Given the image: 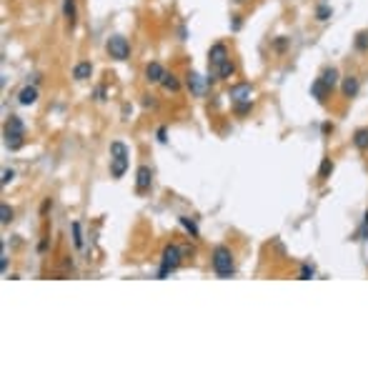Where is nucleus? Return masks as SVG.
<instances>
[{"label":"nucleus","mask_w":368,"mask_h":368,"mask_svg":"<svg viewBox=\"0 0 368 368\" xmlns=\"http://www.w3.org/2000/svg\"><path fill=\"white\" fill-rule=\"evenodd\" d=\"M223 60H228V48L223 45V43H216V45H211V50H208V65L216 70Z\"/></svg>","instance_id":"6"},{"label":"nucleus","mask_w":368,"mask_h":368,"mask_svg":"<svg viewBox=\"0 0 368 368\" xmlns=\"http://www.w3.org/2000/svg\"><path fill=\"white\" fill-rule=\"evenodd\" d=\"M0 271L8 273V256H5V253H3V258H0Z\"/></svg>","instance_id":"32"},{"label":"nucleus","mask_w":368,"mask_h":368,"mask_svg":"<svg viewBox=\"0 0 368 368\" xmlns=\"http://www.w3.org/2000/svg\"><path fill=\"white\" fill-rule=\"evenodd\" d=\"M10 221H13V208H10L8 203H3V206H0V223L8 226Z\"/></svg>","instance_id":"22"},{"label":"nucleus","mask_w":368,"mask_h":368,"mask_svg":"<svg viewBox=\"0 0 368 368\" xmlns=\"http://www.w3.org/2000/svg\"><path fill=\"white\" fill-rule=\"evenodd\" d=\"M160 85H163V90H168V93H178V90H180V80H178L173 73H165V78L160 80Z\"/></svg>","instance_id":"17"},{"label":"nucleus","mask_w":368,"mask_h":368,"mask_svg":"<svg viewBox=\"0 0 368 368\" xmlns=\"http://www.w3.org/2000/svg\"><path fill=\"white\" fill-rule=\"evenodd\" d=\"M228 95H231V100H233V103H243V100H251L253 88H251L248 83H236V85H231Z\"/></svg>","instance_id":"7"},{"label":"nucleus","mask_w":368,"mask_h":368,"mask_svg":"<svg viewBox=\"0 0 368 368\" xmlns=\"http://www.w3.org/2000/svg\"><path fill=\"white\" fill-rule=\"evenodd\" d=\"M331 15H333V10H331L328 5H318V8H316V20H328Z\"/></svg>","instance_id":"25"},{"label":"nucleus","mask_w":368,"mask_h":368,"mask_svg":"<svg viewBox=\"0 0 368 368\" xmlns=\"http://www.w3.org/2000/svg\"><path fill=\"white\" fill-rule=\"evenodd\" d=\"M186 83H188V88H191L196 95H203V85H201V75H198V73H188V80H186Z\"/></svg>","instance_id":"20"},{"label":"nucleus","mask_w":368,"mask_h":368,"mask_svg":"<svg viewBox=\"0 0 368 368\" xmlns=\"http://www.w3.org/2000/svg\"><path fill=\"white\" fill-rule=\"evenodd\" d=\"M353 145L358 150H368V128H358L353 133Z\"/></svg>","instance_id":"16"},{"label":"nucleus","mask_w":368,"mask_h":368,"mask_svg":"<svg viewBox=\"0 0 368 368\" xmlns=\"http://www.w3.org/2000/svg\"><path fill=\"white\" fill-rule=\"evenodd\" d=\"M313 276H316V268H313L311 263H303V266H301L298 278H301V281H308V278H313Z\"/></svg>","instance_id":"24"},{"label":"nucleus","mask_w":368,"mask_h":368,"mask_svg":"<svg viewBox=\"0 0 368 368\" xmlns=\"http://www.w3.org/2000/svg\"><path fill=\"white\" fill-rule=\"evenodd\" d=\"M90 75H93V65H90L88 60H80V63L73 68V78H75V80H88Z\"/></svg>","instance_id":"14"},{"label":"nucleus","mask_w":368,"mask_h":368,"mask_svg":"<svg viewBox=\"0 0 368 368\" xmlns=\"http://www.w3.org/2000/svg\"><path fill=\"white\" fill-rule=\"evenodd\" d=\"M273 48H276L278 53H283V50L288 48V38H276V40H273Z\"/></svg>","instance_id":"29"},{"label":"nucleus","mask_w":368,"mask_h":368,"mask_svg":"<svg viewBox=\"0 0 368 368\" xmlns=\"http://www.w3.org/2000/svg\"><path fill=\"white\" fill-rule=\"evenodd\" d=\"M73 243H75V248H83V233H80V223L78 221L73 223Z\"/></svg>","instance_id":"26"},{"label":"nucleus","mask_w":368,"mask_h":368,"mask_svg":"<svg viewBox=\"0 0 368 368\" xmlns=\"http://www.w3.org/2000/svg\"><path fill=\"white\" fill-rule=\"evenodd\" d=\"M23 143H25V125L18 115H10V120L5 123V145L10 150H18L23 148Z\"/></svg>","instance_id":"2"},{"label":"nucleus","mask_w":368,"mask_h":368,"mask_svg":"<svg viewBox=\"0 0 368 368\" xmlns=\"http://www.w3.org/2000/svg\"><path fill=\"white\" fill-rule=\"evenodd\" d=\"M233 73H236V65H233V63H231V58H228V60H223V63H221V65L211 73V75H213V78H221V80H228Z\"/></svg>","instance_id":"13"},{"label":"nucleus","mask_w":368,"mask_h":368,"mask_svg":"<svg viewBox=\"0 0 368 368\" xmlns=\"http://www.w3.org/2000/svg\"><path fill=\"white\" fill-rule=\"evenodd\" d=\"M110 158H128V145L123 140H113L110 143Z\"/></svg>","instance_id":"19"},{"label":"nucleus","mask_w":368,"mask_h":368,"mask_svg":"<svg viewBox=\"0 0 368 368\" xmlns=\"http://www.w3.org/2000/svg\"><path fill=\"white\" fill-rule=\"evenodd\" d=\"M180 226H183V228H186V231H188L191 236H198V228H196V223H193V221H188L186 216H183V218H180Z\"/></svg>","instance_id":"28"},{"label":"nucleus","mask_w":368,"mask_h":368,"mask_svg":"<svg viewBox=\"0 0 368 368\" xmlns=\"http://www.w3.org/2000/svg\"><path fill=\"white\" fill-rule=\"evenodd\" d=\"M38 100V88L35 85H25L20 93H18V103L20 105H33Z\"/></svg>","instance_id":"12"},{"label":"nucleus","mask_w":368,"mask_h":368,"mask_svg":"<svg viewBox=\"0 0 368 368\" xmlns=\"http://www.w3.org/2000/svg\"><path fill=\"white\" fill-rule=\"evenodd\" d=\"M356 50H361V53L368 50V30H363V33L356 35Z\"/></svg>","instance_id":"23"},{"label":"nucleus","mask_w":368,"mask_h":368,"mask_svg":"<svg viewBox=\"0 0 368 368\" xmlns=\"http://www.w3.org/2000/svg\"><path fill=\"white\" fill-rule=\"evenodd\" d=\"M165 78V68L160 63H148L145 65V80L148 83H160Z\"/></svg>","instance_id":"9"},{"label":"nucleus","mask_w":368,"mask_h":368,"mask_svg":"<svg viewBox=\"0 0 368 368\" xmlns=\"http://www.w3.org/2000/svg\"><path fill=\"white\" fill-rule=\"evenodd\" d=\"M63 18H65L68 28L73 30V28H75V20H78V10H75V0H63Z\"/></svg>","instance_id":"11"},{"label":"nucleus","mask_w":368,"mask_h":368,"mask_svg":"<svg viewBox=\"0 0 368 368\" xmlns=\"http://www.w3.org/2000/svg\"><path fill=\"white\" fill-rule=\"evenodd\" d=\"M125 168H128V158H110V175L113 178H123Z\"/></svg>","instance_id":"15"},{"label":"nucleus","mask_w":368,"mask_h":368,"mask_svg":"<svg viewBox=\"0 0 368 368\" xmlns=\"http://www.w3.org/2000/svg\"><path fill=\"white\" fill-rule=\"evenodd\" d=\"M211 263H213V271H216L218 278H231L233 271H236V266H233V253H231V248H226V246H216V248H213Z\"/></svg>","instance_id":"1"},{"label":"nucleus","mask_w":368,"mask_h":368,"mask_svg":"<svg viewBox=\"0 0 368 368\" xmlns=\"http://www.w3.org/2000/svg\"><path fill=\"white\" fill-rule=\"evenodd\" d=\"M358 90H361V80H358L356 75L343 78V83H341V93H343V98H356Z\"/></svg>","instance_id":"8"},{"label":"nucleus","mask_w":368,"mask_h":368,"mask_svg":"<svg viewBox=\"0 0 368 368\" xmlns=\"http://www.w3.org/2000/svg\"><path fill=\"white\" fill-rule=\"evenodd\" d=\"M368 238V211H366V216H363V226H361V241H366Z\"/></svg>","instance_id":"30"},{"label":"nucleus","mask_w":368,"mask_h":368,"mask_svg":"<svg viewBox=\"0 0 368 368\" xmlns=\"http://www.w3.org/2000/svg\"><path fill=\"white\" fill-rule=\"evenodd\" d=\"M331 173H333V160L331 158H323L321 160V168H318V178L326 180V178H331Z\"/></svg>","instance_id":"21"},{"label":"nucleus","mask_w":368,"mask_h":368,"mask_svg":"<svg viewBox=\"0 0 368 368\" xmlns=\"http://www.w3.org/2000/svg\"><path fill=\"white\" fill-rule=\"evenodd\" d=\"M180 258H183V251H180L178 246H165V248H163V256H160L158 278H168V276L180 266Z\"/></svg>","instance_id":"3"},{"label":"nucleus","mask_w":368,"mask_h":368,"mask_svg":"<svg viewBox=\"0 0 368 368\" xmlns=\"http://www.w3.org/2000/svg\"><path fill=\"white\" fill-rule=\"evenodd\" d=\"M158 140H160V143L168 140V138H165V128H158Z\"/></svg>","instance_id":"33"},{"label":"nucleus","mask_w":368,"mask_h":368,"mask_svg":"<svg viewBox=\"0 0 368 368\" xmlns=\"http://www.w3.org/2000/svg\"><path fill=\"white\" fill-rule=\"evenodd\" d=\"M13 178H15V173H13L10 168H5V170H3V186H8V183H10Z\"/></svg>","instance_id":"31"},{"label":"nucleus","mask_w":368,"mask_h":368,"mask_svg":"<svg viewBox=\"0 0 368 368\" xmlns=\"http://www.w3.org/2000/svg\"><path fill=\"white\" fill-rule=\"evenodd\" d=\"M331 93H333V90H331V88H328L321 78H318V80H313V85H311V95H313L318 103H326V98H331Z\"/></svg>","instance_id":"10"},{"label":"nucleus","mask_w":368,"mask_h":368,"mask_svg":"<svg viewBox=\"0 0 368 368\" xmlns=\"http://www.w3.org/2000/svg\"><path fill=\"white\" fill-rule=\"evenodd\" d=\"M105 50H108V55L115 58V60H128V55H130V43H128V38H123V35H110L108 43H105Z\"/></svg>","instance_id":"4"},{"label":"nucleus","mask_w":368,"mask_h":368,"mask_svg":"<svg viewBox=\"0 0 368 368\" xmlns=\"http://www.w3.org/2000/svg\"><path fill=\"white\" fill-rule=\"evenodd\" d=\"M150 183H153V170H150L148 165H140V168L135 170V191H138V193L150 191Z\"/></svg>","instance_id":"5"},{"label":"nucleus","mask_w":368,"mask_h":368,"mask_svg":"<svg viewBox=\"0 0 368 368\" xmlns=\"http://www.w3.org/2000/svg\"><path fill=\"white\" fill-rule=\"evenodd\" d=\"M321 80H323V83L333 90V88L338 85V70H336V68H326V70L321 73Z\"/></svg>","instance_id":"18"},{"label":"nucleus","mask_w":368,"mask_h":368,"mask_svg":"<svg viewBox=\"0 0 368 368\" xmlns=\"http://www.w3.org/2000/svg\"><path fill=\"white\" fill-rule=\"evenodd\" d=\"M233 110H236V115H246V113H251V100H243V103H233Z\"/></svg>","instance_id":"27"}]
</instances>
